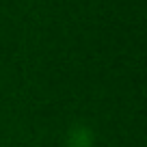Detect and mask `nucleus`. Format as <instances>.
<instances>
[{
    "label": "nucleus",
    "mask_w": 147,
    "mask_h": 147,
    "mask_svg": "<svg viewBox=\"0 0 147 147\" xmlns=\"http://www.w3.org/2000/svg\"><path fill=\"white\" fill-rule=\"evenodd\" d=\"M65 147H93V132L87 125H74L67 132Z\"/></svg>",
    "instance_id": "obj_1"
}]
</instances>
